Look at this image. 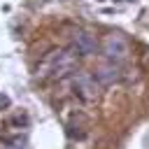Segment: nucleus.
<instances>
[{
    "mask_svg": "<svg viewBox=\"0 0 149 149\" xmlns=\"http://www.w3.org/2000/svg\"><path fill=\"white\" fill-rule=\"evenodd\" d=\"M77 51L70 49H54L44 56V61L37 65V77H61L65 72H70L77 63Z\"/></svg>",
    "mask_w": 149,
    "mask_h": 149,
    "instance_id": "1",
    "label": "nucleus"
},
{
    "mask_svg": "<svg viewBox=\"0 0 149 149\" xmlns=\"http://www.w3.org/2000/svg\"><path fill=\"white\" fill-rule=\"evenodd\" d=\"M102 54H105L109 61H121V58H126V56H128V42H126V37L119 35V33L105 35V40H102Z\"/></svg>",
    "mask_w": 149,
    "mask_h": 149,
    "instance_id": "2",
    "label": "nucleus"
},
{
    "mask_svg": "<svg viewBox=\"0 0 149 149\" xmlns=\"http://www.w3.org/2000/svg\"><path fill=\"white\" fill-rule=\"evenodd\" d=\"M72 84H74L77 93H79L84 100H95V98H98V81H95L93 74L79 72V74L72 77Z\"/></svg>",
    "mask_w": 149,
    "mask_h": 149,
    "instance_id": "3",
    "label": "nucleus"
},
{
    "mask_svg": "<svg viewBox=\"0 0 149 149\" xmlns=\"http://www.w3.org/2000/svg\"><path fill=\"white\" fill-rule=\"evenodd\" d=\"M72 49L77 51V56H88V54H93L98 49V42H95V37L91 33L77 30L74 37H72Z\"/></svg>",
    "mask_w": 149,
    "mask_h": 149,
    "instance_id": "4",
    "label": "nucleus"
},
{
    "mask_svg": "<svg viewBox=\"0 0 149 149\" xmlns=\"http://www.w3.org/2000/svg\"><path fill=\"white\" fill-rule=\"evenodd\" d=\"M93 77H95L98 81H102V84H112V81H116V79L121 77V72H119L116 65H102V68L95 70Z\"/></svg>",
    "mask_w": 149,
    "mask_h": 149,
    "instance_id": "5",
    "label": "nucleus"
}]
</instances>
